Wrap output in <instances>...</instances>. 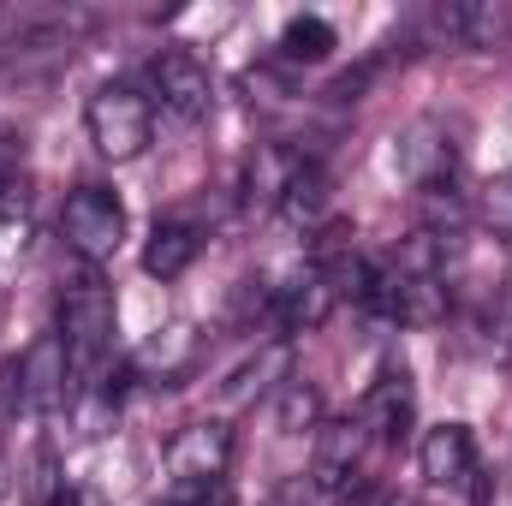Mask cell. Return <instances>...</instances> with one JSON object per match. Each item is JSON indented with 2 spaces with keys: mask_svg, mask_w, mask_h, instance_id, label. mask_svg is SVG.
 <instances>
[{
  "mask_svg": "<svg viewBox=\"0 0 512 506\" xmlns=\"http://www.w3.org/2000/svg\"><path fill=\"white\" fill-rule=\"evenodd\" d=\"M340 506H405V501H393V495L376 489V483H358V489H346V495H340Z\"/></svg>",
  "mask_w": 512,
  "mask_h": 506,
  "instance_id": "obj_22",
  "label": "cell"
},
{
  "mask_svg": "<svg viewBox=\"0 0 512 506\" xmlns=\"http://www.w3.org/2000/svg\"><path fill=\"white\" fill-rule=\"evenodd\" d=\"M268 376H286V381H292V352H286V340L262 346V352H256L251 364H245L239 376L227 381V399H233V405H245V399H262V393L274 387Z\"/></svg>",
  "mask_w": 512,
  "mask_h": 506,
  "instance_id": "obj_15",
  "label": "cell"
},
{
  "mask_svg": "<svg viewBox=\"0 0 512 506\" xmlns=\"http://www.w3.org/2000/svg\"><path fill=\"white\" fill-rule=\"evenodd\" d=\"M24 411H30V399H24V370H18V358H12V364H0V429H12Z\"/></svg>",
  "mask_w": 512,
  "mask_h": 506,
  "instance_id": "obj_20",
  "label": "cell"
},
{
  "mask_svg": "<svg viewBox=\"0 0 512 506\" xmlns=\"http://www.w3.org/2000/svg\"><path fill=\"white\" fill-rule=\"evenodd\" d=\"M334 310H340V298H334L328 274L304 262V274H292L286 286H274V292H268V310H262V316L280 328V340H292V334H310V328H322Z\"/></svg>",
  "mask_w": 512,
  "mask_h": 506,
  "instance_id": "obj_7",
  "label": "cell"
},
{
  "mask_svg": "<svg viewBox=\"0 0 512 506\" xmlns=\"http://www.w3.org/2000/svg\"><path fill=\"white\" fill-rule=\"evenodd\" d=\"M18 370H24V399H30V411H42V417L66 411V399H72V364H66L60 334H42V340L18 358Z\"/></svg>",
  "mask_w": 512,
  "mask_h": 506,
  "instance_id": "obj_11",
  "label": "cell"
},
{
  "mask_svg": "<svg viewBox=\"0 0 512 506\" xmlns=\"http://www.w3.org/2000/svg\"><path fill=\"white\" fill-rule=\"evenodd\" d=\"M233 465V429L221 417H203V423H185L173 441H167V477L173 483H221Z\"/></svg>",
  "mask_w": 512,
  "mask_h": 506,
  "instance_id": "obj_6",
  "label": "cell"
},
{
  "mask_svg": "<svg viewBox=\"0 0 512 506\" xmlns=\"http://www.w3.org/2000/svg\"><path fill=\"white\" fill-rule=\"evenodd\" d=\"M417 465H423V483L429 489H447V495H465L471 477H477V441L465 423H441L423 435L417 447Z\"/></svg>",
  "mask_w": 512,
  "mask_h": 506,
  "instance_id": "obj_9",
  "label": "cell"
},
{
  "mask_svg": "<svg viewBox=\"0 0 512 506\" xmlns=\"http://www.w3.org/2000/svg\"><path fill=\"white\" fill-rule=\"evenodd\" d=\"M304 149H286V143H256L251 161H245V179H239V203L251 209V215H280V203H286V191H292V179L304 173Z\"/></svg>",
  "mask_w": 512,
  "mask_h": 506,
  "instance_id": "obj_8",
  "label": "cell"
},
{
  "mask_svg": "<svg viewBox=\"0 0 512 506\" xmlns=\"http://www.w3.org/2000/svg\"><path fill=\"white\" fill-rule=\"evenodd\" d=\"M149 90L155 102L179 120V126H203L215 114V84H209V66L191 54V48H161L149 60Z\"/></svg>",
  "mask_w": 512,
  "mask_h": 506,
  "instance_id": "obj_4",
  "label": "cell"
},
{
  "mask_svg": "<svg viewBox=\"0 0 512 506\" xmlns=\"http://www.w3.org/2000/svg\"><path fill=\"white\" fill-rule=\"evenodd\" d=\"M280 429L286 435H304V429H316L322 423V393L310 387V381H286V393H280Z\"/></svg>",
  "mask_w": 512,
  "mask_h": 506,
  "instance_id": "obj_18",
  "label": "cell"
},
{
  "mask_svg": "<svg viewBox=\"0 0 512 506\" xmlns=\"http://www.w3.org/2000/svg\"><path fill=\"white\" fill-rule=\"evenodd\" d=\"M364 453H370L364 417H334V423H322V429H316V459H310V489H322V495L358 489Z\"/></svg>",
  "mask_w": 512,
  "mask_h": 506,
  "instance_id": "obj_5",
  "label": "cell"
},
{
  "mask_svg": "<svg viewBox=\"0 0 512 506\" xmlns=\"http://www.w3.org/2000/svg\"><path fill=\"white\" fill-rule=\"evenodd\" d=\"M393 161H399V173H405L417 191L453 185V137L435 126V120H417V126L405 131L399 149H393Z\"/></svg>",
  "mask_w": 512,
  "mask_h": 506,
  "instance_id": "obj_12",
  "label": "cell"
},
{
  "mask_svg": "<svg viewBox=\"0 0 512 506\" xmlns=\"http://www.w3.org/2000/svg\"><path fill=\"white\" fill-rule=\"evenodd\" d=\"M203 251V233L197 227H185V221H161L155 233H149V245H143V268L155 274V280H179L191 262Z\"/></svg>",
  "mask_w": 512,
  "mask_h": 506,
  "instance_id": "obj_13",
  "label": "cell"
},
{
  "mask_svg": "<svg viewBox=\"0 0 512 506\" xmlns=\"http://www.w3.org/2000/svg\"><path fill=\"white\" fill-rule=\"evenodd\" d=\"M328 54H334V24H328V18H310V12L286 18V30H280V60L310 66V60H328Z\"/></svg>",
  "mask_w": 512,
  "mask_h": 506,
  "instance_id": "obj_14",
  "label": "cell"
},
{
  "mask_svg": "<svg viewBox=\"0 0 512 506\" xmlns=\"http://www.w3.org/2000/svg\"><path fill=\"white\" fill-rule=\"evenodd\" d=\"M471 215H483L501 239H512V173L507 179H495V185H483V197H477V209Z\"/></svg>",
  "mask_w": 512,
  "mask_h": 506,
  "instance_id": "obj_19",
  "label": "cell"
},
{
  "mask_svg": "<svg viewBox=\"0 0 512 506\" xmlns=\"http://www.w3.org/2000/svg\"><path fill=\"white\" fill-rule=\"evenodd\" d=\"M84 126L102 161H137L155 137V102L137 84H102L84 108Z\"/></svg>",
  "mask_w": 512,
  "mask_h": 506,
  "instance_id": "obj_2",
  "label": "cell"
},
{
  "mask_svg": "<svg viewBox=\"0 0 512 506\" xmlns=\"http://www.w3.org/2000/svg\"><path fill=\"white\" fill-rule=\"evenodd\" d=\"M12 501V477H6V465H0V506Z\"/></svg>",
  "mask_w": 512,
  "mask_h": 506,
  "instance_id": "obj_23",
  "label": "cell"
},
{
  "mask_svg": "<svg viewBox=\"0 0 512 506\" xmlns=\"http://www.w3.org/2000/svg\"><path fill=\"white\" fill-rule=\"evenodd\" d=\"M322 209H328V173H322V161H304V173L292 179V191H286L280 215H286V221H298V227H316V221H322Z\"/></svg>",
  "mask_w": 512,
  "mask_h": 506,
  "instance_id": "obj_16",
  "label": "cell"
},
{
  "mask_svg": "<svg viewBox=\"0 0 512 506\" xmlns=\"http://www.w3.org/2000/svg\"><path fill=\"white\" fill-rule=\"evenodd\" d=\"M30 203V185H24V137L0 131V221L24 215Z\"/></svg>",
  "mask_w": 512,
  "mask_h": 506,
  "instance_id": "obj_17",
  "label": "cell"
},
{
  "mask_svg": "<svg viewBox=\"0 0 512 506\" xmlns=\"http://www.w3.org/2000/svg\"><path fill=\"white\" fill-rule=\"evenodd\" d=\"M60 346L72 364V387L108 370L114 352V292L96 268H84L78 280L60 286Z\"/></svg>",
  "mask_w": 512,
  "mask_h": 506,
  "instance_id": "obj_1",
  "label": "cell"
},
{
  "mask_svg": "<svg viewBox=\"0 0 512 506\" xmlns=\"http://www.w3.org/2000/svg\"><path fill=\"white\" fill-rule=\"evenodd\" d=\"M364 429H370V441H382V447H405V435H411V423H417V387L405 370H382V381L370 387V399H364Z\"/></svg>",
  "mask_w": 512,
  "mask_h": 506,
  "instance_id": "obj_10",
  "label": "cell"
},
{
  "mask_svg": "<svg viewBox=\"0 0 512 506\" xmlns=\"http://www.w3.org/2000/svg\"><path fill=\"white\" fill-rule=\"evenodd\" d=\"M48 506H108V495H102L96 483H72V477H66V483L48 495Z\"/></svg>",
  "mask_w": 512,
  "mask_h": 506,
  "instance_id": "obj_21",
  "label": "cell"
},
{
  "mask_svg": "<svg viewBox=\"0 0 512 506\" xmlns=\"http://www.w3.org/2000/svg\"><path fill=\"white\" fill-rule=\"evenodd\" d=\"M60 239L84 256L90 268L108 262V256L120 251V239H126V209H120V197H114L108 185H78V191L66 197V209H60Z\"/></svg>",
  "mask_w": 512,
  "mask_h": 506,
  "instance_id": "obj_3",
  "label": "cell"
}]
</instances>
